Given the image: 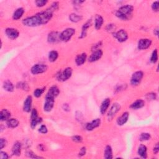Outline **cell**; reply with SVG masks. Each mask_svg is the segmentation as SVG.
<instances>
[{
  "label": "cell",
  "mask_w": 159,
  "mask_h": 159,
  "mask_svg": "<svg viewBox=\"0 0 159 159\" xmlns=\"http://www.w3.org/2000/svg\"><path fill=\"white\" fill-rule=\"evenodd\" d=\"M95 23H94V26L96 29L98 30L101 29V27L103 26V18L100 15H96V17H95Z\"/></svg>",
  "instance_id": "484cf974"
},
{
  "label": "cell",
  "mask_w": 159,
  "mask_h": 159,
  "mask_svg": "<svg viewBox=\"0 0 159 159\" xmlns=\"http://www.w3.org/2000/svg\"><path fill=\"white\" fill-rule=\"evenodd\" d=\"M72 72V69L70 68V67H67L63 71H61V72L59 73V74L57 75V80L58 81L65 82L71 77Z\"/></svg>",
  "instance_id": "3957f363"
},
{
  "label": "cell",
  "mask_w": 159,
  "mask_h": 159,
  "mask_svg": "<svg viewBox=\"0 0 159 159\" xmlns=\"http://www.w3.org/2000/svg\"><path fill=\"white\" fill-rule=\"evenodd\" d=\"M58 8V3L54 2L49 8L33 16L28 17L22 21L23 24L27 27H37L46 24L50 21L55 11Z\"/></svg>",
  "instance_id": "6da1fadb"
},
{
  "label": "cell",
  "mask_w": 159,
  "mask_h": 159,
  "mask_svg": "<svg viewBox=\"0 0 159 159\" xmlns=\"http://www.w3.org/2000/svg\"><path fill=\"white\" fill-rule=\"evenodd\" d=\"M58 57V54L57 51L52 50L49 54V60L51 62H54L57 60Z\"/></svg>",
  "instance_id": "4dcf8cb0"
},
{
  "label": "cell",
  "mask_w": 159,
  "mask_h": 159,
  "mask_svg": "<svg viewBox=\"0 0 159 159\" xmlns=\"http://www.w3.org/2000/svg\"><path fill=\"white\" fill-rule=\"evenodd\" d=\"M76 118L79 121L83 120V114H82L81 112H80V111H77L76 113Z\"/></svg>",
  "instance_id": "7dc6e473"
},
{
  "label": "cell",
  "mask_w": 159,
  "mask_h": 159,
  "mask_svg": "<svg viewBox=\"0 0 159 159\" xmlns=\"http://www.w3.org/2000/svg\"><path fill=\"white\" fill-rule=\"evenodd\" d=\"M63 109L65 111H70V107L68 104H63Z\"/></svg>",
  "instance_id": "681fc988"
},
{
  "label": "cell",
  "mask_w": 159,
  "mask_h": 159,
  "mask_svg": "<svg viewBox=\"0 0 159 159\" xmlns=\"http://www.w3.org/2000/svg\"><path fill=\"white\" fill-rule=\"evenodd\" d=\"M152 9L153 11L157 12L159 9V2L158 1H155L152 3Z\"/></svg>",
  "instance_id": "7bdbcfd3"
},
{
  "label": "cell",
  "mask_w": 159,
  "mask_h": 159,
  "mask_svg": "<svg viewBox=\"0 0 159 159\" xmlns=\"http://www.w3.org/2000/svg\"><path fill=\"white\" fill-rule=\"evenodd\" d=\"M32 102H33V98L31 96H28L25 99V101L24 103L23 109L26 113H29L31 110Z\"/></svg>",
  "instance_id": "e0dca14e"
},
{
  "label": "cell",
  "mask_w": 159,
  "mask_h": 159,
  "mask_svg": "<svg viewBox=\"0 0 159 159\" xmlns=\"http://www.w3.org/2000/svg\"><path fill=\"white\" fill-rule=\"evenodd\" d=\"M59 94H60V90L57 86H52L51 88L49 90L48 93H47V94L50 95V96H53L55 98L57 96H58Z\"/></svg>",
  "instance_id": "603a6c76"
},
{
  "label": "cell",
  "mask_w": 159,
  "mask_h": 159,
  "mask_svg": "<svg viewBox=\"0 0 159 159\" xmlns=\"http://www.w3.org/2000/svg\"><path fill=\"white\" fill-rule=\"evenodd\" d=\"M27 154L28 155L29 157H31V158H42V157H38L36 155H35L32 151H29V152H28L27 153Z\"/></svg>",
  "instance_id": "bcb514c9"
},
{
  "label": "cell",
  "mask_w": 159,
  "mask_h": 159,
  "mask_svg": "<svg viewBox=\"0 0 159 159\" xmlns=\"http://www.w3.org/2000/svg\"><path fill=\"white\" fill-rule=\"evenodd\" d=\"M147 147L144 145H141L138 148V154L142 158H146L147 157Z\"/></svg>",
  "instance_id": "cb8c5ba5"
},
{
  "label": "cell",
  "mask_w": 159,
  "mask_h": 159,
  "mask_svg": "<svg viewBox=\"0 0 159 159\" xmlns=\"http://www.w3.org/2000/svg\"><path fill=\"white\" fill-rule=\"evenodd\" d=\"M47 41H48L49 43H57L61 41L60 33L56 31L51 32L48 35Z\"/></svg>",
  "instance_id": "8fae6325"
},
{
  "label": "cell",
  "mask_w": 159,
  "mask_h": 159,
  "mask_svg": "<svg viewBox=\"0 0 159 159\" xmlns=\"http://www.w3.org/2000/svg\"><path fill=\"white\" fill-rule=\"evenodd\" d=\"M69 19L71 22H79L81 21V20L82 19V16H79L78 14H71L69 16Z\"/></svg>",
  "instance_id": "1f68e13d"
},
{
  "label": "cell",
  "mask_w": 159,
  "mask_h": 159,
  "mask_svg": "<svg viewBox=\"0 0 159 159\" xmlns=\"http://www.w3.org/2000/svg\"><path fill=\"white\" fill-rule=\"evenodd\" d=\"M92 24V21H91V20H88V21H87L85 24H83V27H82V33H81V35L80 37H79V38L80 39H83L85 37H86V34H87V31H88V29L89 27Z\"/></svg>",
  "instance_id": "ffe728a7"
},
{
  "label": "cell",
  "mask_w": 159,
  "mask_h": 159,
  "mask_svg": "<svg viewBox=\"0 0 159 159\" xmlns=\"http://www.w3.org/2000/svg\"><path fill=\"white\" fill-rule=\"evenodd\" d=\"M129 117V114L128 112H125L123 113L120 117H119L117 119V124L119 126H123L128 121Z\"/></svg>",
  "instance_id": "ac0fdd59"
},
{
  "label": "cell",
  "mask_w": 159,
  "mask_h": 159,
  "mask_svg": "<svg viewBox=\"0 0 159 159\" xmlns=\"http://www.w3.org/2000/svg\"><path fill=\"white\" fill-rule=\"evenodd\" d=\"M144 77V73L141 71H136L133 73L130 80V84L132 86H137L142 81V79Z\"/></svg>",
  "instance_id": "52a82bcc"
},
{
  "label": "cell",
  "mask_w": 159,
  "mask_h": 159,
  "mask_svg": "<svg viewBox=\"0 0 159 159\" xmlns=\"http://www.w3.org/2000/svg\"><path fill=\"white\" fill-rule=\"evenodd\" d=\"M157 60H158V52L157 49H155L152 54V56H151V58H150V62L153 63H155L157 62Z\"/></svg>",
  "instance_id": "d6a6232c"
},
{
  "label": "cell",
  "mask_w": 159,
  "mask_h": 159,
  "mask_svg": "<svg viewBox=\"0 0 159 159\" xmlns=\"http://www.w3.org/2000/svg\"><path fill=\"white\" fill-rule=\"evenodd\" d=\"M158 151H159V146H158V144L157 143V144H156V145H155L154 148V152L156 154H157Z\"/></svg>",
  "instance_id": "c3c4849f"
},
{
  "label": "cell",
  "mask_w": 159,
  "mask_h": 159,
  "mask_svg": "<svg viewBox=\"0 0 159 159\" xmlns=\"http://www.w3.org/2000/svg\"><path fill=\"white\" fill-rule=\"evenodd\" d=\"M24 13V10L22 7H19L14 11V13L13 15V19L14 20H18L23 16Z\"/></svg>",
  "instance_id": "4316f807"
},
{
  "label": "cell",
  "mask_w": 159,
  "mask_h": 159,
  "mask_svg": "<svg viewBox=\"0 0 159 159\" xmlns=\"http://www.w3.org/2000/svg\"><path fill=\"white\" fill-rule=\"evenodd\" d=\"M86 148L85 147H82L80 149V152L78 154V156L80 157H82L83 156H85V155L86 154Z\"/></svg>",
  "instance_id": "f6af8a7d"
},
{
  "label": "cell",
  "mask_w": 159,
  "mask_h": 159,
  "mask_svg": "<svg viewBox=\"0 0 159 159\" xmlns=\"http://www.w3.org/2000/svg\"><path fill=\"white\" fill-rule=\"evenodd\" d=\"M17 87L18 88H21L23 90H26V91H28L29 88L28 84L26 83V82H20L17 85Z\"/></svg>",
  "instance_id": "d590c367"
},
{
  "label": "cell",
  "mask_w": 159,
  "mask_h": 159,
  "mask_svg": "<svg viewBox=\"0 0 159 159\" xmlns=\"http://www.w3.org/2000/svg\"><path fill=\"white\" fill-rule=\"evenodd\" d=\"M71 139H72V141L73 142H77V143L82 142L83 141V138L81 136H74L72 137Z\"/></svg>",
  "instance_id": "b9f144b4"
},
{
  "label": "cell",
  "mask_w": 159,
  "mask_h": 159,
  "mask_svg": "<svg viewBox=\"0 0 159 159\" xmlns=\"http://www.w3.org/2000/svg\"><path fill=\"white\" fill-rule=\"evenodd\" d=\"M103 55V51L101 49H97L94 50L93 53L90 55L89 57V62H94L98 61V60L100 59Z\"/></svg>",
  "instance_id": "5bb4252c"
},
{
  "label": "cell",
  "mask_w": 159,
  "mask_h": 159,
  "mask_svg": "<svg viewBox=\"0 0 159 159\" xmlns=\"http://www.w3.org/2000/svg\"><path fill=\"white\" fill-rule=\"evenodd\" d=\"M47 1L46 0H38V1H35V5L37 7H43L47 3Z\"/></svg>",
  "instance_id": "74e56055"
},
{
  "label": "cell",
  "mask_w": 159,
  "mask_h": 159,
  "mask_svg": "<svg viewBox=\"0 0 159 159\" xmlns=\"http://www.w3.org/2000/svg\"><path fill=\"white\" fill-rule=\"evenodd\" d=\"M101 124V119H96L92 121L91 122L88 123L86 126V129L87 130H93L95 128H98Z\"/></svg>",
  "instance_id": "9a60e30c"
},
{
  "label": "cell",
  "mask_w": 159,
  "mask_h": 159,
  "mask_svg": "<svg viewBox=\"0 0 159 159\" xmlns=\"http://www.w3.org/2000/svg\"><path fill=\"white\" fill-rule=\"evenodd\" d=\"M42 121L41 118L38 117V113L36 109H33L31 111V127L32 129L35 128V127L39 123H41Z\"/></svg>",
  "instance_id": "277c9868"
},
{
  "label": "cell",
  "mask_w": 159,
  "mask_h": 159,
  "mask_svg": "<svg viewBox=\"0 0 159 159\" xmlns=\"http://www.w3.org/2000/svg\"><path fill=\"white\" fill-rule=\"evenodd\" d=\"M151 136L150 134L149 133H142L140 136V137H139V140L141 141H149L150 139Z\"/></svg>",
  "instance_id": "e575fe53"
},
{
  "label": "cell",
  "mask_w": 159,
  "mask_h": 159,
  "mask_svg": "<svg viewBox=\"0 0 159 159\" xmlns=\"http://www.w3.org/2000/svg\"><path fill=\"white\" fill-rule=\"evenodd\" d=\"M45 91V88H37L34 91V95L35 97L39 98L42 96V94Z\"/></svg>",
  "instance_id": "836d02e7"
},
{
  "label": "cell",
  "mask_w": 159,
  "mask_h": 159,
  "mask_svg": "<svg viewBox=\"0 0 159 159\" xmlns=\"http://www.w3.org/2000/svg\"><path fill=\"white\" fill-rule=\"evenodd\" d=\"M19 121L17 119L11 118L7 121V126L11 128H15L19 125Z\"/></svg>",
  "instance_id": "83f0119b"
},
{
  "label": "cell",
  "mask_w": 159,
  "mask_h": 159,
  "mask_svg": "<svg viewBox=\"0 0 159 159\" xmlns=\"http://www.w3.org/2000/svg\"><path fill=\"white\" fill-rule=\"evenodd\" d=\"M145 105V101L143 99H137L136 101H134L132 105H130V108L133 109H141Z\"/></svg>",
  "instance_id": "44dd1931"
},
{
  "label": "cell",
  "mask_w": 159,
  "mask_h": 159,
  "mask_svg": "<svg viewBox=\"0 0 159 159\" xmlns=\"http://www.w3.org/2000/svg\"><path fill=\"white\" fill-rule=\"evenodd\" d=\"M7 142L6 139L1 138L0 139V149H3L4 147H5L7 145Z\"/></svg>",
  "instance_id": "60d3db41"
},
{
  "label": "cell",
  "mask_w": 159,
  "mask_h": 159,
  "mask_svg": "<svg viewBox=\"0 0 159 159\" xmlns=\"http://www.w3.org/2000/svg\"><path fill=\"white\" fill-rule=\"evenodd\" d=\"M75 30L73 28H67L60 33L61 41L68 42L75 34Z\"/></svg>",
  "instance_id": "8992f818"
},
{
  "label": "cell",
  "mask_w": 159,
  "mask_h": 159,
  "mask_svg": "<svg viewBox=\"0 0 159 159\" xmlns=\"http://www.w3.org/2000/svg\"><path fill=\"white\" fill-rule=\"evenodd\" d=\"M48 67L45 64H35L31 68V73L33 75H37L44 73Z\"/></svg>",
  "instance_id": "ba28073f"
},
{
  "label": "cell",
  "mask_w": 159,
  "mask_h": 159,
  "mask_svg": "<svg viewBox=\"0 0 159 159\" xmlns=\"http://www.w3.org/2000/svg\"><path fill=\"white\" fill-rule=\"evenodd\" d=\"M134 7L131 5H126L121 7L116 12V16L122 21H129L132 17Z\"/></svg>",
  "instance_id": "7a4b0ae2"
},
{
  "label": "cell",
  "mask_w": 159,
  "mask_h": 159,
  "mask_svg": "<svg viewBox=\"0 0 159 159\" xmlns=\"http://www.w3.org/2000/svg\"><path fill=\"white\" fill-rule=\"evenodd\" d=\"M86 54L85 53H83L78 55L75 59V62H76L77 65L80 66L83 65L86 61Z\"/></svg>",
  "instance_id": "d4e9b609"
},
{
  "label": "cell",
  "mask_w": 159,
  "mask_h": 159,
  "mask_svg": "<svg viewBox=\"0 0 159 159\" xmlns=\"http://www.w3.org/2000/svg\"><path fill=\"white\" fill-rule=\"evenodd\" d=\"M55 103V98L51 96L50 95L46 94V100L43 105V109L46 112H50L52 110Z\"/></svg>",
  "instance_id": "5b68a950"
},
{
  "label": "cell",
  "mask_w": 159,
  "mask_h": 159,
  "mask_svg": "<svg viewBox=\"0 0 159 159\" xmlns=\"http://www.w3.org/2000/svg\"><path fill=\"white\" fill-rule=\"evenodd\" d=\"M152 44V41L149 39H142L138 42V48L140 50L148 49Z\"/></svg>",
  "instance_id": "7c38bea8"
},
{
  "label": "cell",
  "mask_w": 159,
  "mask_h": 159,
  "mask_svg": "<svg viewBox=\"0 0 159 159\" xmlns=\"http://www.w3.org/2000/svg\"><path fill=\"white\" fill-rule=\"evenodd\" d=\"M154 34H156V35H157V36L158 34V28L154 30Z\"/></svg>",
  "instance_id": "f907efd6"
},
{
  "label": "cell",
  "mask_w": 159,
  "mask_h": 159,
  "mask_svg": "<svg viewBox=\"0 0 159 159\" xmlns=\"http://www.w3.org/2000/svg\"><path fill=\"white\" fill-rule=\"evenodd\" d=\"M114 37L116 38L119 42H124L128 39V34L127 32L124 29H121L116 32L114 34Z\"/></svg>",
  "instance_id": "30bf717a"
},
{
  "label": "cell",
  "mask_w": 159,
  "mask_h": 159,
  "mask_svg": "<svg viewBox=\"0 0 159 159\" xmlns=\"http://www.w3.org/2000/svg\"><path fill=\"white\" fill-rule=\"evenodd\" d=\"M3 88L6 91H9V92H12V91H14V85L10 81L7 80L4 83Z\"/></svg>",
  "instance_id": "f546056e"
},
{
  "label": "cell",
  "mask_w": 159,
  "mask_h": 159,
  "mask_svg": "<svg viewBox=\"0 0 159 159\" xmlns=\"http://www.w3.org/2000/svg\"><path fill=\"white\" fill-rule=\"evenodd\" d=\"M156 97H157L156 94L154 93H150L146 95V98L148 100H155V99H156Z\"/></svg>",
  "instance_id": "f35d334b"
},
{
  "label": "cell",
  "mask_w": 159,
  "mask_h": 159,
  "mask_svg": "<svg viewBox=\"0 0 159 159\" xmlns=\"http://www.w3.org/2000/svg\"><path fill=\"white\" fill-rule=\"evenodd\" d=\"M110 103L111 100L109 98H106L103 101L100 106V112L102 114H104L106 112L107 110L109 108Z\"/></svg>",
  "instance_id": "d6986e66"
},
{
  "label": "cell",
  "mask_w": 159,
  "mask_h": 159,
  "mask_svg": "<svg viewBox=\"0 0 159 159\" xmlns=\"http://www.w3.org/2000/svg\"><path fill=\"white\" fill-rule=\"evenodd\" d=\"M9 158L8 155L5 152H0V158L1 159H7Z\"/></svg>",
  "instance_id": "ee69618b"
},
{
  "label": "cell",
  "mask_w": 159,
  "mask_h": 159,
  "mask_svg": "<svg viewBox=\"0 0 159 159\" xmlns=\"http://www.w3.org/2000/svg\"><path fill=\"white\" fill-rule=\"evenodd\" d=\"M38 130L39 132L41 134H47V132H48V129H47V128L45 125H42L40 127V128Z\"/></svg>",
  "instance_id": "ab89813d"
},
{
  "label": "cell",
  "mask_w": 159,
  "mask_h": 159,
  "mask_svg": "<svg viewBox=\"0 0 159 159\" xmlns=\"http://www.w3.org/2000/svg\"><path fill=\"white\" fill-rule=\"evenodd\" d=\"M105 158L106 159L113 158V150L110 145H107L105 150L104 153Z\"/></svg>",
  "instance_id": "f1b7e54d"
},
{
  "label": "cell",
  "mask_w": 159,
  "mask_h": 159,
  "mask_svg": "<svg viewBox=\"0 0 159 159\" xmlns=\"http://www.w3.org/2000/svg\"><path fill=\"white\" fill-rule=\"evenodd\" d=\"M10 117L11 113L8 110L4 109L1 111V113H0V119H1V121H7L10 119Z\"/></svg>",
  "instance_id": "7402d4cb"
},
{
  "label": "cell",
  "mask_w": 159,
  "mask_h": 159,
  "mask_svg": "<svg viewBox=\"0 0 159 159\" xmlns=\"http://www.w3.org/2000/svg\"><path fill=\"white\" fill-rule=\"evenodd\" d=\"M116 27L113 24H108L106 26V30L108 32H109V33H113L116 30Z\"/></svg>",
  "instance_id": "8d00e7d4"
},
{
  "label": "cell",
  "mask_w": 159,
  "mask_h": 159,
  "mask_svg": "<svg viewBox=\"0 0 159 159\" xmlns=\"http://www.w3.org/2000/svg\"><path fill=\"white\" fill-rule=\"evenodd\" d=\"M121 109V106L119 103H115L112 105V106L111 107V108L109 111L108 114V118L109 120H112L113 118L115 116L119 111H120Z\"/></svg>",
  "instance_id": "9c48e42d"
},
{
  "label": "cell",
  "mask_w": 159,
  "mask_h": 159,
  "mask_svg": "<svg viewBox=\"0 0 159 159\" xmlns=\"http://www.w3.org/2000/svg\"><path fill=\"white\" fill-rule=\"evenodd\" d=\"M5 33L8 38L11 39H16L19 37V31L14 28H7L5 30Z\"/></svg>",
  "instance_id": "4fadbf2b"
},
{
  "label": "cell",
  "mask_w": 159,
  "mask_h": 159,
  "mask_svg": "<svg viewBox=\"0 0 159 159\" xmlns=\"http://www.w3.org/2000/svg\"><path fill=\"white\" fill-rule=\"evenodd\" d=\"M21 147L22 145L21 142L19 141L16 142L13 146V148H12V154L14 156H19L21 153Z\"/></svg>",
  "instance_id": "2e32d148"
}]
</instances>
